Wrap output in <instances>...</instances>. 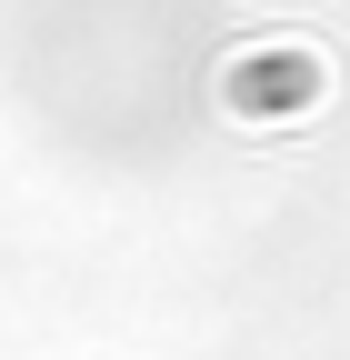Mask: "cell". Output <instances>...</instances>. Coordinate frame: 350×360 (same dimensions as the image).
<instances>
[{
    "instance_id": "obj_1",
    "label": "cell",
    "mask_w": 350,
    "mask_h": 360,
    "mask_svg": "<svg viewBox=\"0 0 350 360\" xmlns=\"http://www.w3.org/2000/svg\"><path fill=\"white\" fill-rule=\"evenodd\" d=\"M320 90H330V60L311 51V40H250V51L221 70V110L280 120V110H311Z\"/></svg>"
}]
</instances>
